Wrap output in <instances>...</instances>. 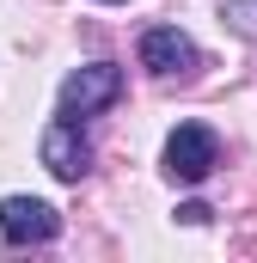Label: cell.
I'll return each instance as SVG.
<instances>
[{
    "mask_svg": "<svg viewBox=\"0 0 257 263\" xmlns=\"http://www.w3.org/2000/svg\"><path fill=\"white\" fill-rule=\"evenodd\" d=\"M117 98H123V67H117V62H86V67H74V73L62 80V92H56V117L86 123V117L111 110Z\"/></svg>",
    "mask_w": 257,
    "mask_h": 263,
    "instance_id": "6da1fadb",
    "label": "cell"
},
{
    "mask_svg": "<svg viewBox=\"0 0 257 263\" xmlns=\"http://www.w3.org/2000/svg\"><path fill=\"white\" fill-rule=\"evenodd\" d=\"M166 178L172 184H202L214 165H221V141H214V129L208 123H178V129L166 135Z\"/></svg>",
    "mask_w": 257,
    "mask_h": 263,
    "instance_id": "7a4b0ae2",
    "label": "cell"
},
{
    "mask_svg": "<svg viewBox=\"0 0 257 263\" xmlns=\"http://www.w3.org/2000/svg\"><path fill=\"white\" fill-rule=\"evenodd\" d=\"M37 153H43L49 178H62V184H80V178L92 172V141H86V129H80V123H67V117H56V123L43 129Z\"/></svg>",
    "mask_w": 257,
    "mask_h": 263,
    "instance_id": "3957f363",
    "label": "cell"
},
{
    "mask_svg": "<svg viewBox=\"0 0 257 263\" xmlns=\"http://www.w3.org/2000/svg\"><path fill=\"white\" fill-rule=\"evenodd\" d=\"M62 233V214L37 196H0V239L6 245H49Z\"/></svg>",
    "mask_w": 257,
    "mask_h": 263,
    "instance_id": "277c9868",
    "label": "cell"
},
{
    "mask_svg": "<svg viewBox=\"0 0 257 263\" xmlns=\"http://www.w3.org/2000/svg\"><path fill=\"white\" fill-rule=\"evenodd\" d=\"M141 67L159 73V80H184V73L202 67V49H196L178 25H153V31L141 37Z\"/></svg>",
    "mask_w": 257,
    "mask_h": 263,
    "instance_id": "5b68a950",
    "label": "cell"
},
{
    "mask_svg": "<svg viewBox=\"0 0 257 263\" xmlns=\"http://www.w3.org/2000/svg\"><path fill=\"white\" fill-rule=\"evenodd\" d=\"M221 18H227V31H233V37L257 43V0H221Z\"/></svg>",
    "mask_w": 257,
    "mask_h": 263,
    "instance_id": "8992f818",
    "label": "cell"
},
{
    "mask_svg": "<svg viewBox=\"0 0 257 263\" xmlns=\"http://www.w3.org/2000/svg\"><path fill=\"white\" fill-rule=\"evenodd\" d=\"M178 220H184V227H202V220H208V202H184Z\"/></svg>",
    "mask_w": 257,
    "mask_h": 263,
    "instance_id": "52a82bcc",
    "label": "cell"
},
{
    "mask_svg": "<svg viewBox=\"0 0 257 263\" xmlns=\"http://www.w3.org/2000/svg\"><path fill=\"white\" fill-rule=\"evenodd\" d=\"M104 6H123V0H104Z\"/></svg>",
    "mask_w": 257,
    "mask_h": 263,
    "instance_id": "ba28073f",
    "label": "cell"
}]
</instances>
